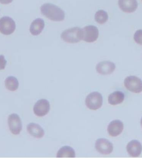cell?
Segmentation results:
<instances>
[{"label": "cell", "instance_id": "17", "mask_svg": "<svg viewBox=\"0 0 142 158\" xmlns=\"http://www.w3.org/2000/svg\"><path fill=\"white\" fill-rule=\"evenodd\" d=\"M75 152L74 149L70 147L64 146L61 148L56 154L57 158H74Z\"/></svg>", "mask_w": 142, "mask_h": 158}, {"label": "cell", "instance_id": "12", "mask_svg": "<svg viewBox=\"0 0 142 158\" xmlns=\"http://www.w3.org/2000/svg\"><path fill=\"white\" fill-rule=\"evenodd\" d=\"M118 3L121 10L126 13H133L138 7L137 0H119Z\"/></svg>", "mask_w": 142, "mask_h": 158}, {"label": "cell", "instance_id": "10", "mask_svg": "<svg viewBox=\"0 0 142 158\" xmlns=\"http://www.w3.org/2000/svg\"><path fill=\"white\" fill-rule=\"evenodd\" d=\"M115 64L110 61H101L96 66V70L99 74L109 75L111 74L115 70Z\"/></svg>", "mask_w": 142, "mask_h": 158}, {"label": "cell", "instance_id": "3", "mask_svg": "<svg viewBox=\"0 0 142 158\" xmlns=\"http://www.w3.org/2000/svg\"><path fill=\"white\" fill-rule=\"evenodd\" d=\"M103 97L98 92H93L87 96L85 101L86 106L90 110H97L102 106L103 104Z\"/></svg>", "mask_w": 142, "mask_h": 158}, {"label": "cell", "instance_id": "18", "mask_svg": "<svg viewBox=\"0 0 142 158\" xmlns=\"http://www.w3.org/2000/svg\"><path fill=\"white\" fill-rule=\"evenodd\" d=\"M5 84L6 88L10 91H15L19 88V81L15 77L13 76L6 78Z\"/></svg>", "mask_w": 142, "mask_h": 158}, {"label": "cell", "instance_id": "11", "mask_svg": "<svg viewBox=\"0 0 142 158\" xmlns=\"http://www.w3.org/2000/svg\"><path fill=\"white\" fill-rule=\"evenodd\" d=\"M123 128L124 125L122 122L118 120H113L108 125V133L111 137H117L122 133Z\"/></svg>", "mask_w": 142, "mask_h": 158}, {"label": "cell", "instance_id": "15", "mask_svg": "<svg viewBox=\"0 0 142 158\" xmlns=\"http://www.w3.org/2000/svg\"><path fill=\"white\" fill-rule=\"evenodd\" d=\"M44 27V22L43 19L38 18L34 20L30 26L31 34L36 36L40 34Z\"/></svg>", "mask_w": 142, "mask_h": 158}, {"label": "cell", "instance_id": "22", "mask_svg": "<svg viewBox=\"0 0 142 158\" xmlns=\"http://www.w3.org/2000/svg\"><path fill=\"white\" fill-rule=\"evenodd\" d=\"M13 0H0V3L3 4H8L11 3Z\"/></svg>", "mask_w": 142, "mask_h": 158}, {"label": "cell", "instance_id": "2", "mask_svg": "<svg viewBox=\"0 0 142 158\" xmlns=\"http://www.w3.org/2000/svg\"><path fill=\"white\" fill-rule=\"evenodd\" d=\"M61 37L67 43H77L82 40V29L74 27L66 30L62 32Z\"/></svg>", "mask_w": 142, "mask_h": 158}, {"label": "cell", "instance_id": "19", "mask_svg": "<svg viewBox=\"0 0 142 158\" xmlns=\"http://www.w3.org/2000/svg\"><path fill=\"white\" fill-rule=\"evenodd\" d=\"M109 19L108 14L105 11L101 10L96 12L95 19L99 24H103L107 21Z\"/></svg>", "mask_w": 142, "mask_h": 158}, {"label": "cell", "instance_id": "21", "mask_svg": "<svg viewBox=\"0 0 142 158\" xmlns=\"http://www.w3.org/2000/svg\"><path fill=\"white\" fill-rule=\"evenodd\" d=\"M6 63L4 56L3 55H0V70L4 69Z\"/></svg>", "mask_w": 142, "mask_h": 158}, {"label": "cell", "instance_id": "20", "mask_svg": "<svg viewBox=\"0 0 142 158\" xmlns=\"http://www.w3.org/2000/svg\"><path fill=\"white\" fill-rule=\"evenodd\" d=\"M134 40L137 44L142 45V30L136 31L134 35Z\"/></svg>", "mask_w": 142, "mask_h": 158}, {"label": "cell", "instance_id": "8", "mask_svg": "<svg viewBox=\"0 0 142 158\" xmlns=\"http://www.w3.org/2000/svg\"><path fill=\"white\" fill-rule=\"evenodd\" d=\"M95 148L98 152L104 155L110 154L114 149L112 143L104 138L98 139L96 141Z\"/></svg>", "mask_w": 142, "mask_h": 158}, {"label": "cell", "instance_id": "14", "mask_svg": "<svg viewBox=\"0 0 142 158\" xmlns=\"http://www.w3.org/2000/svg\"><path fill=\"white\" fill-rule=\"evenodd\" d=\"M27 130L28 133L35 138H41L44 135V131L43 128L40 125L34 123L28 124Z\"/></svg>", "mask_w": 142, "mask_h": 158}, {"label": "cell", "instance_id": "5", "mask_svg": "<svg viewBox=\"0 0 142 158\" xmlns=\"http://www.w3.org/2000/svg\"><path fill=\"white\" fill-rule=\"evenodd\" d=\"M99 31L94 25H88L82 29V40L87 43L96 41L98 38Z\"/></svg>", "mask_w": 142, "mask_h": 158}, {"label": "cell", "instance_id": "7", "mask_svg": "<svg viewBox=\"0 0 142 158\" xmlns=\"http://www.w3.org/2000/svg\"><path fill=\"white\" fill-rule=\"evenodd\" d=\"M8 125L13 134L19 135L22 130V123L20 117L16 114H12L8 118Z\"/></svg>", "mask_w": 142, "mask_h": 158}, {"label": "cell", "instance_id": "23", "mask_svg": "<svg viewBox=\"0 0 142 158\" xmlns=\"http://www.w3.org/2000/svg\"><path fill=\"white\" fill-rule=\"evenodd\" d=\"M140 124H141V127H142V117L141 118V119Z\"/></svg>", "mask_w": 142, "mask_h": 158}, {"label": "cell", "instance_id": "16", "mask_svg": "<svg viewBox=\"0 0 142 158\" xmlns=\"http://www.w3.org/2000/svg\"><path fill=\"white\" fill-rule=\"evenodd\" d=\"M124 99L125 94L123 92L115 91L109 95L108 102L110 104L115 106L122 103Z\"/></svg>", "mask_w": 142, "mask_h": 158}, {"label": "cell", "instance_id": "6", "mask_svg": "<svg viewBox=\"0 0 142 158\" xmlns=\"http://www.w3.org/2000/svg\"><path fill=\"white\" fill-rule=\"evenodd\" d=\"M15 23L12 18L4 16L0 19V32L3 34H11L15 31Z\"/></svg>", "mask_w": 142, "mask_h": 158}, {"label": "cell", "instance_id": "13", "mask_svg": "<svg viewBox=\"0 0 142 158\" xmlns=\"http://www.w3.org/2000/svg\"><path fill=\"white\" fill-rule=\"evenodd\" d=\"M126 149L130 156L137 157L141 154L142 146L139 141L133 140L127 143Z\"/></svg>", "mask_w": 142, "mask_h": 158}, {"label": "cell", "instance_id": "9", "mask_svg": "<svg viewBox=\"0 0 142 158\" xmlns=\"http://www.w3.org/2000/svg\"><path fill=\"white\" fill-rule=\"evenodd\" d=\"M50 110V104L47 100L40 99L35 104L33 112L37 116L43 117L46 115Z\"/></svg>", "mask_w": 142, "mask_h": 158}, {"label": "cell", "instance_id": "4", "mask_svg": "<svg viewBox=\"0 0 142 158\" xmlns=\"http://www.w3.org/2000/svg\"><path fill=\"white\" fill-rule=\"evenodd\" d=\"M124 84L127 90L132 92L139 94L142 92V81L136 76H131L126 77Z\"/></svg>", "mask_w": 142, "mask_h": 158}, {"label": "cell", "instance_id": "1", "mask_svg": "<svg viewBox=\"0 0 142 158\" xmlns=\"http://www.w3.org/2000/svg\"><path fill=\"white\" fill-rule=\"evenodd\" d=\"M40 10L43 15L52 21H61L64 20V11L55 5L44 3L41 7Z\"/></svg>", "mask_w": 142, "mask_h": 158}, {"label": "cell", "instance_id": "24", "mask_svg": "<svg viewBox=\"0 0 142 158\" xmlns=\"http://www.w3.org/2000/svg\"></svg>", "mask_w": 142, "mask_h": 158}]
</instances>
